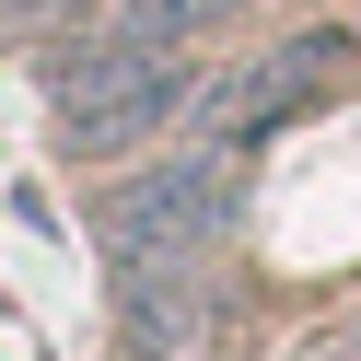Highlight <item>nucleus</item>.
Segmentation results:
<instances>
[{
  "instance_id": "39448f33",
  "label": "nucleus",
  "mask_w": 361,
  "mask_h": 361,
  "mask_svg": "<svg viewBox=\"0 0 361 361\" xmlns=\"http://www.w3.org/2000/svg\"><path fill=\"white\" fill-rule=\"evenodd\" d=\"M245 0H117V24L128 35H164V47H198V35H221Z\"/></svg>"
},
{
  "instance_id": "f03ea898",
  "label": "nucleus",
  "mask_w": 361,
  "mask_h": 361,
  "mask_svg": "<svg viewBox=\"0 0 361 361\" xmlns=\"http://www.w3.org/2000/svg\"><path fill=\"white\" fill-rule=\"evenodd\" d=\"M221 198H233V152H175V164H140L117 198L94 210V233H105V257L117 268H140V257H198V245L221 233Z\"/></svg>"
},
{
  "instance_id": "7ed1b4c3",
  "label": "nucleus",
  "mask_w": 361,
  "mask_h": 361,
  "mask_svg": "<svg viewBox=\"0 0 361 361\" xmlns=\"http://www.w3.org/2000/svg\"><path fill=\"white\" fill-rule=\"evenodd\" d=\"M350 59H361V47H350L338 24H326V35H280L257 71H221L210 94H198V105H210V140L245 152V140H268V128H291L303 105H326L338 82H350Z\"/></svg>"
},
{
  "instance_id": "20e7f679",
  "label": "nucleus",
  "mask_w": 361,
  "mask_h": 361,
  "mask_svg": "<svg viewBox=\"0 0 361 361\" xmlns=\"http://www.w3.org/2000/svg\"><path fill=\"white\" fill-rule=\"evenodd\" d=\"M117 326H128L140 361L187 350V326H198V257H140V268L117 280Z\"/></svg>"
},
{
  "instance_id": "f257e3e1",
  "label": "nucleus",
  "mask_w": 361,
  "mask_h": 361,
  "mask_svg": "<svg viewBox=\"0 0 361 361\" xmlns=\"http://www.w3.org/2000/svg\"><path fill=\"white\" fill-rule=\"evenodd\" d=\"M198 105V59L187 47H164V35H94V47H71L59 59V128L71 140H94V152H128V140H152L164 117H187Z\"/></svg>"
}]
</instances>
